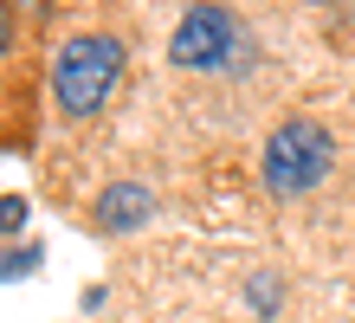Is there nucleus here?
I'll return each mask as SVG.
<instances>
[{"label": "nucleus", "instance_id": "nucleus-7", "mask_svg": "<svg viewBox=\"0 0 355 323\" xmlns=\"http://www.w3.org/2000/svg\"><path fill=\"white\" fill-rule=\"evenodd\" d=\"M252 297H259V310H278V304H271V297H278V285H271V278H252Z\"/></svg>", "mask_w": 355, "mask_h": 323}, {"label": "nucleus", "instance_id": "nucleus-3", "mask_svg": "<svg viewBox=\"0 0 355 323\" xmlns=\"http://www.w3.org/2000/svg\"><path fill=\"white\" fill-rule=\"evenodd\" d=\"M233 46H239V19L207 0V7L181 13V26L168 39V58L181 72H220V65H233Z\"/></svg>", "mask_w": 355, "mask_h": 323}, {"label": "nucleus", "instance_id": "nucleus-2", "mask_svg": "<svg viewBox=\"0 0 355 323\" xmlns=\"http://www.w3.org/2000/svg\"><path fill=\"white\" fill-rule=\"evenodd\" d=\"M116 84H123V46L110 33H78V39L58 46V58H52V97H58L65 117H97Z\"/></svg>", "mask_w": 355, "mask_h": 323}, {"label": "nucleus", "instance_id": "nucleus-4", "mask_svg": "<svg viewBox=\"0 0 355 323\" xmlns=\"http://www.w3.org/2000/svg\"><path fill=\"white\" fill-rule=\"evenodd\" d=\"M149 207H155V201H149V188H142V181H110V188L97 194L91 213H97L103 233H130V226L149 220Z\"/></svg>", "mask_w": 355, "mask_h": 323}, {"label": "nucleus", "instance_id": "nucleus-1", "mask_svg": "<svg viewBox=\"0 0 355 323\" xmlns=\"http://www.w3.org/2000/svg\"><path fill=\"white\" fill-rule=\"evenodd\" d=\"M329 168H336V136H329L317 117H291V123H278L265 136L259 175H265V194H271V201H297V194L323 188Z\"/></svg>", "mask_w": 355, "mask_h": 323}, {"label": "nucleus", "instance_id": "nucleus-6", "mask_svg": "<svg viewBox=\"0 0 355 323\" xmlns=\"http://www.w3.org/2000/svg\"><path fill=\"white\" fill-rule=\"evenodd\" d=\"M39 258H33V246H13V258H7V278H19V272H33Z\"/></svg>", "mask_w": 355, "mask_h": 323}, {"label": "nucleus", "instance_id": "nucleus-5", "mask_svg": "<svg viewBox=\"0 0 355 323\" xmlns=\"http://www.w3.org/2000/svg\"><path fill=\"white\" fill-rule=\"evenodd\" d=\"M19 220H26V201H19V194H7V207H0V226H7V240L19 233Z\"/></svg>", "mask_w": 355, "mask_h": 323}]
</instances>
